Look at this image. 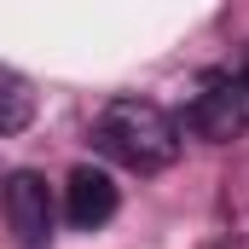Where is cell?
Wrapping results in <instances>:
<instances>
[{"label":"cell","mask_w":249,"mask_h":249,"mask_svg":"<svg viewBox=\"0 0 249 249\" xmlns=\"http://www.w3.org/2000/svg\"><path fill=\"white\" fill-rule=\"evenodd\" d=\"M93 151L133 174H162L180 157V122L151 99H110L93 116Z\"/></svg>","instance_id":"obj_1"},{"label":"cell","mask_w":249,"mask_h":249,"mask_svg":"<svg viewBox=\"0 0 249 249\" xmlns=\"http://www.w3.org/2000/svg\"><path fill=\"white\" fill-rule=\"evenodd\" d=\"M186 127L209 145H226L249 127V99L238 87V75H203V93L186 105Z\"/></svg>","instance_id":"obj_2"},{"label":"cell","mask_w":249,"mask_h":249,"mask_svg":"<svg viewBox=\"0 0 249 249\" xmlns=\"http://www.w3.org/2000/svg\"><path fill=\"white\" fill-rule=\"evenodd\" d=\"M0 203H6V220H12V232H18L23 249H53V191H47V180L35 168L6 174Z\"/></svg>","instance_id":"obj_3"},{"label":"cell","mask_w":249,"mask_h":249,"mask_svg":"<svg viewBox=\"0 0 249 249\" xmlns=\"http://www.w3.org/2000/svg\"><path fill=\"white\" fill-rule=\"evenodd\" d=\"M116 180L105 174V168H75L70 174V186H64V214H70V226H81V232H93V226H105L110 214H116Z\"/></svg>","instance_id":"obj_4"},{"label":"cell","mask_w":249,"mask_h":249,"mask_svg":"<svg viewBox=\"0 0 249 249\" xmlns=\"http://www.w3.org/2000/svg\"><path fill=\"white\" fill-rule=\"evenodd\" d=\"M29 122H35V87H29L18 70H6V64H0V139L23 133Z\"/></svg>","instance_id":"obj_5"},{"label":"cell","mask_w":249,"mask_h":249,"mask_svg":"<svg viewBox=\"0 0 249 249\" xmlns=\"http://www.w3.org/2000/svg\"><path fill=\"white\" fill-rule=\"evenodd\" d=\"M238 87H244V99H249V58H244V70H238Z\"/></svg>","instance_id":"obj_6"}]
</instances>
